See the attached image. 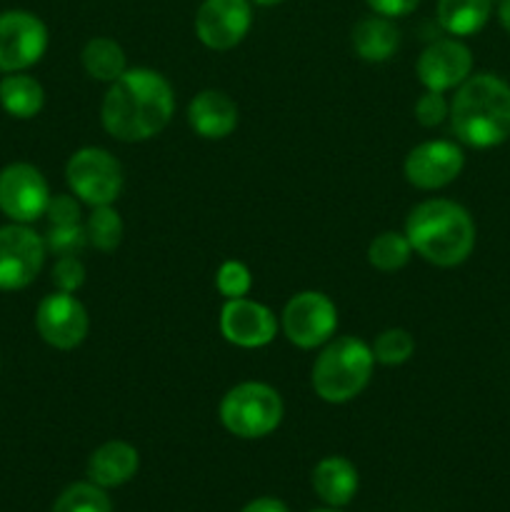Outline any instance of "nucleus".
Wrapping results in <instances>:
<instances>
[{
  "label": "nucleus",
  "mask_w": 510,
  "mask_h": 512,
  "mask_svg": "<svg viewBox=\"0 0 510 512\" xmlns=\"http://www.w3.org/2000/svg\"><path fill=\"white\" fill-rule=\"evenodd\" d=\"M175 95L168 80L148 68L125 70L105 93L100 118L103 128L123 143L158 135L170 123Z\"/></svg>",
  "instance_id": "nucleus-1"
},
{
  "label": "nucleus",
  "mask_w": 510,
  "mask_h": 512,
  "mask_svg": "<svg viewBox=\"0 0 510 512\" xmlns=\"http://www.w3.org/2000/svg\"><path fill=\"white\" fill-rule=\"evenodd\" d=\"M405 238L428 263L453 268L473 253L475 225L463 205L453 200H425L408 215Z\"/></svg>",
  "instance_id": "nucleus-2"
},
{
  "label": "nucleus",
  "mask_w": 510,
  "mask_h": 512,
  "mask_svg": "<svg viewBox=\"0 0 510 512\" xmlns=\"http://www.w3.org/2000/svg\"><path fill=\"white\" fill-rule=\"evenodd\" d=\"M453 130L470 148H495L510 138V85L495 75H473L460 83L450 105Z\"/></svg>",
  "instance_id": "nucleus-3"
},
{
  "label": "nucleus",
  "mask_w": 510,
  "mask_h": 512,
  "mask_svg": "<svg viewBox=\"0 0 510 512\" xmlns=\"http://www.w3.org/2000/svg\"><path fill=\"white\" fill-rule=\"evenodd\" d=\"M373 348L358 338H338L313 365V388L325 403H348L360 395L373 375Z\"/></svg>",
  "instance_id": "nucleus-4"
},
{
  "label": "nucleus",
  "mask_w": 510,
  "mask_h": 512,
  "mask_svg": "<svg viewBox=\"0 0 510 512\" xmlns=\"http://www.w3.org/2000/svg\"><path fill=\"white\" fill-rule=\"evenodd\" d=\"M220 420L238 438H265L283 420V400L265 383H240L225 393Z\"/></svg>",
  "instance_id": "nucleus-5"
},
{
  "label": "nucleus",
  "mask_w": 510,
  "mask_h": 512,
  "mask_svg": "<svg viewBox=\"0 0 510 512\" xmlns=\"http://www.w3.org/2000/svg\"><path fill=\"white\" fill-rule=\"evenodd\" d=\"M68 185L83 203L110 205L123 190V168L103 148H83L68 160Z\"/></svg>",
  "instance_id": "nucleus-6"
},
{
  "label": "nucleus",
  "mask_w": 510,
  "mask_h": 512,
  "mask_svg": "<svg viewBox=\"0 0 510 512\" xmlns=\"http://www.w3.org/2000/svg\"><path fill=\"white\" fill-rule=\"evenodd\" d=\"M48 28L28 10L0 13V73H20L43 58Z\"/></svg>",
  "instance_id": "nucleus-7"
},
{
  "label": "nucleus",
  "mask_w": 510,
  "mask_h": 512,
  "mask_svg": "<svg viewBox=\"0 0 510 512\" xmlns=\"http://www.w3.org/2000/svg\"><path fill=\"white\" fill-rule=\"evenodd\" d=\"M45 240L23 223L0 228V290L33 283L45 263Z\"/></svg>",
  "instance_id": "nucleus-8"
},
{
  "label": "nucleus",
  "mask_w": 510,
  "mask_h": 512,
  "mask_svg": "<svg viewBox=\"0 0 510 512\" xmlns=\"http://www.w3.org/2000/svg\"><path fill=\"white\" fill-rule=\"evenodd\" d=\"M335 325H338V310H335L333 300L323 293H313V290H305V293L290 298L283 310L285 335L290 343L303 350L328 343L330 335L335 333Z\"/></svg>",
  "instance_id": "nucleus-9"
},
{
  "label": "nucleus",
  "mask_w": 510,
  "mask_h": 512,
  "mask_svg": "<svg viewBox=\"0 0 510 512\" xmlns=\"http://www.w3.org/2000/svg\"><path fill=\"white\" fill-rule=\"evenodd\" d=\"M50 190L35 165L13 163L0 170V210L15 223H33L45 215Z\"/></svg>",
  "instance_id": "nucleus-10"
},
{
  "label": "nucleus",
  "mask_w": 510,
  "mask_h": 512,
  "mask_svg": "<svg viewBox=\"0 0 510 512\" xmlns=\"http://www.w3.org/2000/svg\"><path fill=\"white\" fill-rule=\"evenodd\" d=\"M88 325L83 303L73 298V293H63V290L40 300L38 313H35V328L40 338L58 350L78 348L88 335Z\"/></svg>",
  "instance_id": "nucleus-11"
},
{
  "label": "nucleus",
  "mask_w": 510,
  "mask_h": 512,
  "mask_svg": "<svg viewBox=\"0 0 510 512\" xmlns=\"http://www.w3.org/2000/svg\"><path fill=\"white\" fill-rule=\"evenodd\" d=\"M253 23L250 0H203L195 15V33L210 50H230Z\"/></svg>",
  "instance_id": "nucleus-12"
},
{
  "label": "nucleus",
  "mask_w": 510,
  "mask_h": 512,
  "mask_svg": "<svg viewBox=\"0 0 510 512\" xmlns=\"http://www.w3.org/2000/svg\"><path fill=\"white\" fill-rule=\"evenodd\" d=\"M463 150L448 140H428L410 150L405 160V178L420 190H438L453 183L463 170Z\"/></svg>",
  "instance_id": "nucleus-13"
},
{
  "label": "nucleus",
  "mask_w": 510,
  "mask_h": 512,
  "mask_svg": "<svg viewBox=\"0 0 510 512\" xmlns=\"http://www.w3.org/2000/svg\"><path fill=\"white\" fill-rule=\"evenodd\" d=\"M220 333L238 348H263L278 333L275 315L253 300H228L220 310Z\"/></svg>",
  "instance_id": "nucleus-14"
},
{
  "label": "nucleus",
  "mask_w": 510,
  "mask_h": 512,
  "mask_svg": "<svg viewBox=\"0 0 510 512\" xmlns=\"http://www.w3.org/2000/svg\"><path fill=\"white\" fill-rule=\"evenodd\" d=\"M470 68H473V55L460 40H435L418 58L420 83L435 93L465 83Z\"/></svg>",
  "instance_id": "nucleus-15"
},
{
  "label": "nucleus",
  "mask_w": 510,
  "mask_h": 512,
  "mask_svg": "<svg viewBox=\"0 0 510 512\" xmlns=\"http://www.w3.org/2000/svg\"><path fill=\"white\" fill-rule=\"evenodd\" d=\"M188 123L200 138H228L238 125V105L220 90H203L190 100Z\"/></svg>",
  "instance_id": "nucleus-16"
},
{
  "label": "nucleus",
  "mask_w": 510,
  "mask_h": 512,
  "mask_svg": "<svg viewBox=\"0 0 510 512\" xmlns=\"http://www.w3.org/2000/svg\"><path fill=\"white\" fill-rule=\"evenodd\" d=\"M138 450L123 440L105 443L90 455L88 478L100 488H118L138 473Z\"/></svg>",
  "instance_id": "nucleus-17"
},
{
  "label": "nucleus",
  "mask_w": 510,
  "mask_h": 512,
  "mask_svg": "<svg viewBox=\"0 0 510 512\" xmlns=\"http://www.w3.org/2000/svg\"><path fill=\"white\" fill-rule=\"evenodd\" d=\"M313 488L323 503L340 508L358 493V470L345 458H325L313 470Z\"/></svg>",
  "instance_id": "nucleus-18"
},
{
  "label": "nucleus",
  "mask_w": 510,
  "mask_h": 512,
  "mask_svg": "<svg viewBox=\"0 0 510 512\" xmlns=\"http://www.w3.org/2000/svg\"><path fill=\"white\" fill-rule=\"evenodd\" d=\"M400 33L388 18L383 15H373V18H363L353 30V48L355 53L370 63H383L390 55L398 50Z\"/></svg>",
  "instance_id": "nucleus-19"
},
{
  "label": "nucleus",
  "mask_w": 510,
  "mask_h": 512,
  "mask_svg": "<svg viewBox=\"0 0 510 512\" xmlns=\"http://www.w3.org/2000/svg\"><path fill=\"white\" fill-rule=\"evenodd\" d=\"M43 85L30 75L10 73L0 80V105L8 115L20 120L35 118L43 110Z\"/></svg>",
  "instance_id": "nucleus-20"
},
{
  "label": "nucleus",
  "mask_w": 510,
  "mask_h": 512,
  "mask_svg": "<svg viewBox=\"0 0 510 512\" xmlns=\"http://www.w3.org/2000/svg\"><path fill=\"white\" fill-rule=\"evenodd\" d=\"M493 0H438V23L450 35H473L488 23Z\"/></svg>",
  "instance_id": "nucleus-21"
},
{
  "label": "nucleus",
  "mask_w": 510,
  "mask_h": 512,
  "mask_svg": "<svg viewBox=\"0 0 510 512\" xmlns=\"http://www.w3.org/2000/svg\"><path fill=\"white\" fill-rule=\"evenodd\" d=\"M83 68L90 78L113 83L125 73L123 48L110 38H93L83 48Z\"/></svg>",
  "instance_id": "nucleus-22"
},
{
  "label": "nucleus",
  "mask_w": 510,
  "mask_h": 512,
  "mask_svg": "<svg viewBox=\"0 0 510 512\" xmlns=\"http://www.w3.org/2000/svg\"><path fill=\"white\" fill-rule=\"evenodd\" d=\"M413 253V245L405 235L400 233H380L378 238L370 243L368 248V260L373 268L383 270V273H393L400 270L410 260Z\"/></svg>",
  "instance_id": "nucleus-23"
},
{
  "label": "nucleus",
  "mask_w": 510,
  "mask_h": 512,
  "mask_svg": "<svg viewBox=\"0 0 510 512\" xmlns=\"http://www.w3.org/2000/svg\"><path fill=\"white\" fill-rule=\"evenodd\" d=\"M85 233H88L90 245H95L103 253H110L123 240V220L110 205H98L85 223Z\"/></svg>",
  "instance_id": "nucleus-24"
},
{
  "label": "nucleus",
  "mask_w": 510,
  "mask_h": 512,
  "mask_svg": "<svg viewBox=\"0 0 510 512\" xmlns=\"http://www.w3.org/2000/svg\"><path fill=\"white\" fill-rule=\"evenodd\" d=\"M53 512H113V505L100 485L75 483L55 500Z\"/></svg>",
  "instance_id": "nucleus-25"
},
{
  "label": "nucleus",
  "mask_w": 510,
  "mask_h": 512,
  "mask_svg": "<svg viewBox=\"0 0 510 512\" xmlns=\"http://www.w3.org/2000/svg\"><path fill=\"white\" fill-rule=\"evenodd\" d=\"M415 350V340L408 330L403 328H390L375 338L373 345V358L383 365H400L410 360Z\"/></svg>",
  "instance_id": "nucleus-26"
},
{
  "label": "nucleus",
  "mask_w": 510,
  "mask_h": 512,
  "mask_svg": "<svg viewBox=\"0 0 510 512\" xmlns=\"http://www.w3.org/2000/svg\"><path fill=\"white\" fill-rule=\"evenodd\" d=\"M88 245V233L85 225H50V233L45 235V248L55 253L58 258L63 255H80Z\"/></svg>",
  "instance_id": "nucleus-27"
},
{
  "label": "nucleus",
  "mask_w": 510,
  "mask_h": 512,
  "mask_svg": "<svg viewBox=\"0 0 510 512\" xmlns=\"http://www.w3.org/2000/svg\"><path fill=\"white\" fill-rule=\"evenodd\" d=\"M250 270L245 268L238 260H228L218 268V275H215V285H218L220 295H225L228 300L243 298L250 290Z\"/></svg>",
  "instance_id": "nucleus-28"
},
{
  "label": "nucleus",
  "mask_w": 510,
  "mask_h": 512,
  "mask_svg": "<svg viewBox=\"0 0 510 512\" xmlns=\"http://www.w3.org/2000/svg\"><path fill=\"white\" fill-rule=\"evenodd\" d=\"M53 283L63 293H75L85 283V268L78 255H63L53 268Z\"/></svg>",
  "instance_id": "nucleus-29"
},
{
  "label": "nucleus",
  "mask_w": 510,
  "mask_h": 512,
  "mask_svg": "<svg viewBox=\"0 0 510 512\" xmlns=\"http://www.w3.org/2000/svg\"><path fill=\"white\" fill-rule=\"evenodd\" d=\"M448 115V105H445L443 93H435L428 90L425 95H420L418 103H415V118L425 128H433V125L443 123V118Z\"/></svg>",
  "instance_id": "nucleus-30"
},
{
  "label": "nucleus",
  "mask_w": 510,
  "mask_h": 512,
  "mask_svg": "<svg viewBox=\"0 0 510 512\" xmlns=\"http://www.w3.org/2000/svg\"><path fill=\"white\" fill-rule=\"evenodd\" d=\"M45 215L50 218V225H75L80 223V208L73 195H55L50 198Z\"/></svg>",
  "instance_id": "nucleus-31"
},
{
  "label": "nucleus",
  "mask_w": 510,
  "mask_h": 512,
  "mask_svg": "<svg viewBox=\"0 0 510 512\" xmlns=\"http://www.w3.org/2000/svg\"><path fill=\"white\" fill-rule=\"evenodd\" d=\"M370 5V10L383 18H403V15H410L415 8H418L420 0H365Z\"/></svg>",
  "instance_id": "nucleus-32"
},
{
  "label": "nucleus",
  "mask_w": 510,
  "mask_h": 512,
  "mask_svg": "<svg viewBox=\"0 0 510 512\" xmlns=\"http://www.w3.org/2000/svg\"><path fill=\"white\" fill-rule=\"evenodd\" d=\"M240 512H288V508L275 498H258L253 500V503L245 505Z\"/></svg>",
  "instance_id": "nucleus-33"
},
{
  "label": "nucleus",
  "mask_w": 510,
  "mask_h": 512,
  "mask_svg": "<svg viewBox=\"0 0 510 512\" xmlns=\"http://www.w3.org/2000/svg\"><path fill=\"white\" fill-rule=\"evenodd\" d=\"M498 18H500V25L510 33V0H503V3H500Z\"/></svg>",
  "instance_id": "nucleus-34"
},
{
  "label": "nucleus",
  "mask_w": 510,
  "mask_h": 512,
  "mask_svg": "<svg viewBox=\"0 0 510 512\" xmlns=\"http://www.w3.org/2000/svg\"><path fill=\"white\" fill-rule=\"evenodd\" d=\"M255 5H278V3H283V0H253Z\"/></svg>",
  "instance_id": "nucleus-35"
},
{
  "label": "nucleus",
  "mask_w": 510,
  "mask_h": 512,
  "mask_svg": "<svg viewBox=\"0 0 510 512\" xmlns=\"http://www.w3.org/2000/svg\"><path fill=\"white\" fill-rule=\"evenodd\" d=\"M318 512H338V510H318Z\"/></svg>",
  "instance_id": "nucleus-36"
}]
</instances>
